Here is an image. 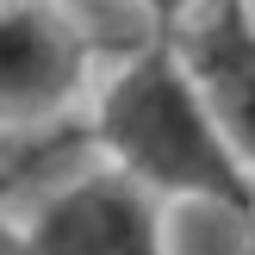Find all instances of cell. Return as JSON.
<instances>
[{"label": "cell", "instance_id": "obj_1", "mask_svg": "<svg viewBox=\"0 0 255 255\" xmlns=\"http://www.w3.org/2000/svg\"><path fill=\"white\" fill-rule=\"evenodd\" d=\"M87 137L149 199H206L237 218H255V174L231 156L168 37H149L106 81Z\"/></svg>", "mask_w": 255, "mask_h": 255}, {"label": "cell", "instance_id": "obj_2", "mask_svg": "<svg viewBox=\"0 0 255 255\" xmlns=\"http://www.w3.org/2000/svg\"><path fill=\"white\" fill-rule=\"evenodd\" d=\"M25 231V255H174L162 237V199H149L119 168L62 181Z\"/></svg>", "mask_w": 255, "mask_h": 255}, {"label": "cell", "instance_id": "obj_3", "mask_svg": "<svg viewBox=\"0 0 255 255\" xmlns=\"http://www.w3.org/2000/svg\"><path fill=\"white\" fill-rule=\"evenodd\" d=\"M87 37L50 0L0 6V125H44L81 94Z\"/></svg>", "mask_w": 255, "mask_h": 255}, {"label": "cell", "instance_id": "obj_4", "mask_svg": "<svg viewBox=\"0 0 255 255\" xmlns=\"http://www.w3.org/2000/svg\"><path fill=\"white\" fill-rule=\"evenodd\" d=\"M187 81L199 87L212 125L224 131L231 156L255 174V12L237 0H212L181 37H168Z\"/></svg>", "mask_w": 255, "mask_h": 255}, {"label": "cell", "instance_id": "obj_5", "mask_svg": "<svg viewBox=\"0 0 255 255\" xmlns=\"http://www.w3.org/2000/svg\"><path fill=\"white\" fill-rule=\"evenodd\" d=\"M137 6H143L149 19H156V31H162V37H168L174 25L187 19V6H193V0H137Z\"/></svg>", "mask_w": 255, "mask_h": 255}, {"label": "cell", "instance_id": "obj_6", "mask_svg": "<svg viewBox=\"0 0 255 255\" xmlns=\"http://www.w3.org/2000/svg\"><path fill=\"white\" fill-rule=\"evenodd\" d=\"M0 255H25V231L6 218V212H0Z\"/></svg>", "mask_w": 255, "mask_h": 255}, {"label": "cell", "instance_id": "obj_7", "mask_svg": "<svg viewBox=\"0 0 255 255\" xmlns=\"http://www.w3.org/2000/svg\"><path fill=\"white\" fill-rule=\"evenodd\" d=\"M243 255H255V237H249V243H243Z\"/></svg>", "mask_w": 255, "mask_h": 255}, {"label": "cell", "instance_id": "obj_8", "mask_svg": "<svg viewBox=\"0 0 255 255\" xmlns=\"http://www.w3.org/2000/svg\"><path fill=\"white\" fill-rule=\"evenodd\" d=\"M237 6H255V0H237Z\"/></svg>", "mask_w": 255, "mask_h": 255}, {"label": "cell", "instance_id": "obj_9", "mask_svg": "<svg viewBox=\"0 0 255 255\" xmlns=\"http://www.w3.org/2000/svg\"><path fill=\"white\" fill-rule=\"evenodd\" d=\"M0 6H12V0H0Z\"/></svg>", "mask_w": 255, "mask_h": 255}]
</instances>
